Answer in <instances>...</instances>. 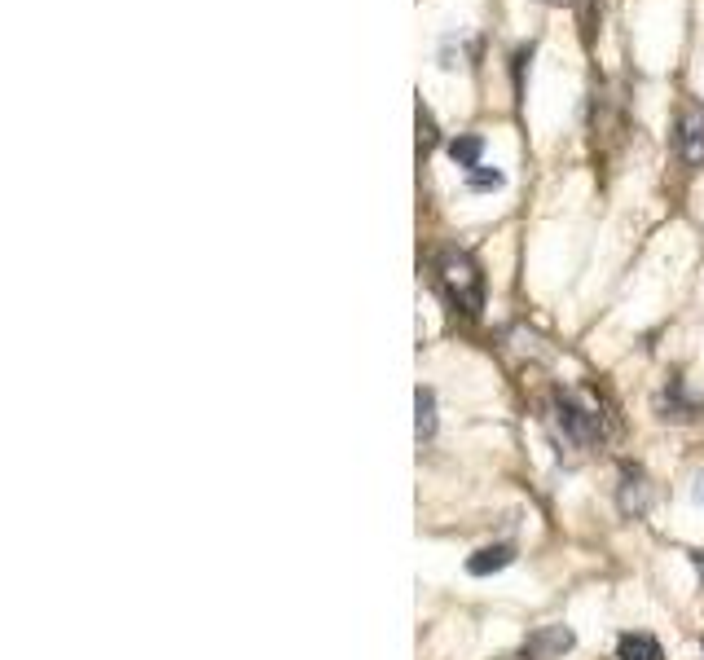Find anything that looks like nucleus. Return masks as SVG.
Masks as SVG:
<instances>
[{
  "label": "nucleus",
  "instance_id": "1",
  "mask_svg": "<svg viewBox=\"0 0 704 660\" xmlns=\"http://www.w3.org/2000/svg\"><path fill=\"white\" fill-rule=\"evenodd\" d=\"M436 282H440V291H445V300L462 308L467 317H476L484 308V273L476 269V260H471L467 251H445V256L436 260Z\"/></svg>",
  "mask_w": 704,
  "mask_h": 660
},
{
  "label": "nucleus",
  "instance_id": "2",
  "mask_svg": "<svg viewBox=\"0 0 704 660\" xmlns=\"http://www.w3.org/2000/svg\"><path fill=\"white\" fill-rule=\"evenodd\" d=\"M555 423L564 427V436L572 440V445H581V449H590L594 440H599V414L581 410V405L572 401L568 392L555 396Z\"/></svg>",
  "mask_w": 704,
  "mask_h": 660
},
{
  "label": "nucleus",
  "instance_id": "3",
  "mask_svg": "<svg viewBox=\"0 0 704 660\" xmlns=\"http://www.w3.org/2000/svg\"><path fill=\"white\" fill-rule=\"evenodd\" d=\"M678 150H682V159H687L691 168H700V163H704V110L700 106L682 110V119H678Z\"/></svg>",
  "mask_w": 704,
  "mask_h": 660
},
{
  "label": "nucleus",
  "instance_id": "4",
  "mask_svg": "<svg viewBox=\"0 0 704 660\" xmlns=\"http://www.w3.org/2000/svg\"><path fill=\"white\" fill-rule=\"evenodd\" d=\"M572 643H577V638H572V630H564V625H546V630H537V634L524 643L520 660H550V656H564Z\"/></svg>",
  "mask_w": 704,
  "mask_h": 660
},
{
  "label": "nucleus",
  "instance_id": "5",
  "mask_svg": "<svg viewBox=\"0 0 704 660\" xmlns=\"http://www.w3.org/2000/svg\"><path fill=\"white\" fill-rule=\"evenodd\" d=\"M616 498H621L625 515H643L647 506H652V484H647V476L638 467H625L621 471V493H616Z\"/></svg>",
  "mask_w": 704,
  "mask_h": 660
},
{
  "label": "nucleus",
  "instance_id": "6",
  "mask_svg": "<svg viewBox=\"0 0 704 660\" xmlns=\"http://www.w3.org/2000/svg\"><path fill=\"white\" fill-rule=\"evenodd\" d=\"M511 564H515V546H484L467 559V572L471 577H489V572H502Z\"/></svg>",
  "mask_w": 704,
  "mask_h": 660
},
{
  "label": "nucleus",
  "instance_id": "7",
  "mask_svg": "<svg viewBox=\"0 0 704 660\" xmlns=\"http://www.w3.org/2000/svg\"><path fill=\"white\" fill-rule=\"evenodd\" d=\"M616 656H621V660H665V656H660V643L652 634H621Z\"/></svg>",
  "mask_w": 704,
  "mask_h": 660
},
{
  "label": "nucleus",
  "instance_id": "8",
  "mask_svg": "<svg viewBox=\"0 0 704 660\" xmlns=\"http://www.w3.org/2000/svg\"><path fill=\"white\" fill-rule=\"evenodd\" d=\"M414 410H418V418H414L418 440H432L436 436V392L432 388H418L414 392Z\"/></svg>",
  "mask_w": 704,
  "mask_h": 660
},
{
  "label": "nucleus",
  "instance_id": "9",
  "mask_svg": "<svg viewBox=\"0 0 704 660\" xmlns=\"http://www.w3.org/2000/svg\"><path fill=\"white\" fill-rule=\"evenodd\" d=\"M480 154H484V141L476 137V132H467V137H454L449 141V159L458 163V168H480Z\"/></svg>",
  "mask_w": 704,
  "mask_h": 660
},
{
  "label": "nucleus",
  "instance_id": "10",
  "mask_svg": "<svg viewBox=\"0 0 704 660\" xmlns=\"http://www.w3.org/2000/svg\"><path fill=\"white\" fill-rule=\"evenodd\" d=\"M467 185H471V190H502L506 176L498 168H489V163H480V168L467 172Z\"/></svg>",
  "mask_w": 704,
  "mask_h": 660
},
{
  "label": "nucleus",
  "instance_id": "11",
  "mask_svg": "<svg viewBox=\"0 0 704 660\" xmlns=\"http://www.w3.org/2000/svg\"><path fill=\"white\" fill-rule=\"evenodd\" d=\"M418 141H423V146H432V141H436V124H432V115H427L423 106H418Z\"/></svg>",
  "mask_w": 704,
  "mask_h": 660
},
{
  "label": "nucleus",
  "instance_id": "12",
  "mask_svg": "<svg viewBox=\"0 0 704 660\" xmlns=\"http://www.w3.org/2000/svg\"><path fill=\"white\" fill-rule=\"evenodd\" d=\"M691 498H696V502L704 506V471H700V476H696V484H691Z\"/></svg>",
  "mask_w": 704,
  "mask_h": 660
},
{
  "label": "nucleus",
  "instance_id": "13",
  "mask_svg": "<svg viewBox=\"0 0 704 660\" xmlns=\"http://www.w3.org/2000/svg\"><path fill=\"white\" fill-rule=\"evenodd\" d=\"M696 568H700V572H704V555H696Z\"/></svg>",
  "mask_w": 704,
  "mask_h": 660
},
{
  "label": "nucleus",
  "instance_id": "14",
  "mask_svg": "<svg viewBox=\"0 0 704 660\" xmlns=\"http://www.w3.org/2000/svg\"><path fill=\"white\" fill-rule=\"evenodd\" d=\"M550 5H559V0H550Z\"/></svg>",
  "mask_w": 704,
  "mask_h": 660
}]
</instances>
